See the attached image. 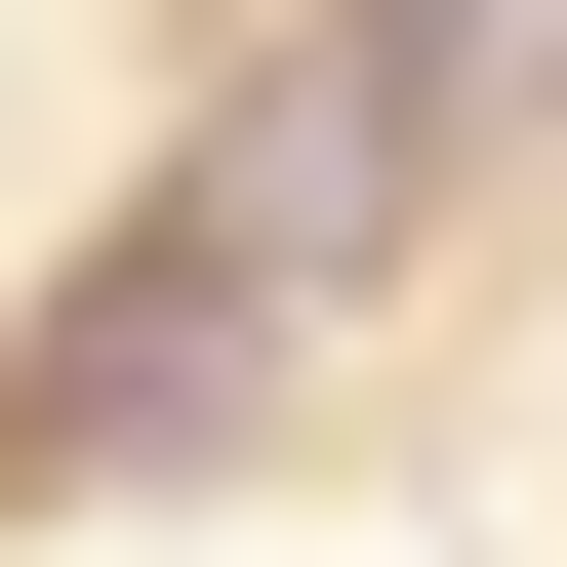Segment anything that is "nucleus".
<instances>
[{"instance_id": "1", "label": "nucleus", "mask_w": 567, "mask_h": 567, "mask_svg": "<svg viewBox=\"0 0 567 567\" xmlns=\"http://www.w3.org/2000/svg\"><path fill=\"white\" fill-rule=\"evenodd\" d=\"M324 122H365L405 203H446V163H527V122H567V0H365V41H324Z\"/></svg>"}]
</instances>
